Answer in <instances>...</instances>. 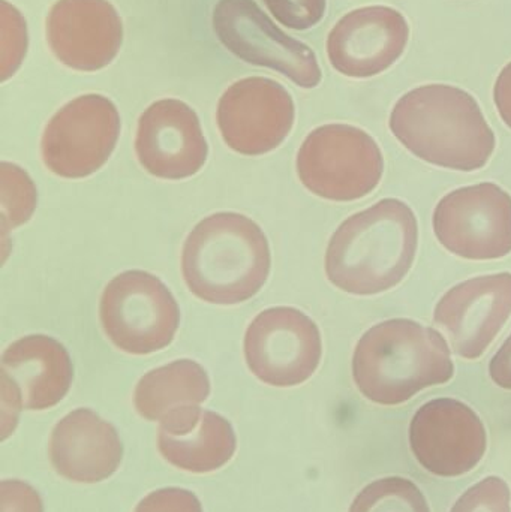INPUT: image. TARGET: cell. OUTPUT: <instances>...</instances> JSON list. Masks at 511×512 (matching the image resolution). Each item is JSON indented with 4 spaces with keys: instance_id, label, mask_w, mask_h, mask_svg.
<instances>
[{
    "instance_id": "1",
    "label": "cell",
    "mask_w": 511,
    "mask_h": 512,
    "mask_svg": "<svg viewBox=\"0 0 511 512\" xmlns=\"http://www.w3.org/2000/svg\"><path fill=\"white\" fill-rule=\"evenodd\" d=\"M396 140L417 158L447 170L486 167L495 134L473 95L447 84H428L405 93L389 120Z\"/></svg>"
},
{
    "instance_id": "2",
    "label": "cell",
    "mask_w": 511,
    "mask_h": 512,
    "mask_svg": "<svg viewBox=\"0 0 511 512\" xmlns=\"http://www.w3.org/2000/svg\"><path fill=\"white\" fill-rule=\"evenodd\" d=\"M419 225L408 204L378 201L342 222L326 252V274L336 288L375 295L398 286L413 267Z\"/></svg>"
},
{
    "instance_id": "3",
    "label": "cell",
    "mask_w": 511,
    "mask_h": 512,
    "mask_svg": "<svg viewBox=\"0 0 511 512\" xmlns=\"http://www.w3.org/2000/svg\"><path fill=\"white\" fill-rule=\"evenodd\" d=\"M453 375L455 364L443 334L411 319L374 325L354 349V382L378 405H401Z\"/></svg>"
},
{
    "instance_id": "4",
    "label": "cell",
    "mask_w": 511,
    "mask_h": 512,
    "mask_svg": "<svg viewBox=\"0 0 511 512\" xmlns=\"http://www.w3.org/2000/svg\"><path fill=\"white\" fill-rule=\"evenodd\" d=\"M270 264L263 230L239 213L209 216L183 245V279L207 303L230 306L254 297L269 277Z\"/></svg>"
},
{
    "instance_id": "5",
    "label": "cell",
    "mask_w": 511,
    "mask_h": 512,
    "mask_svg": "<svg viewBox=\"0 0 511 512\" xmlns=\"http://www.w3.org/2000/svg\"><path fill=\"white\" fill-rule=\"evenodd\" d=\"M297 173L312 194L348 203L378 188L384 173L383 153L363 129L332 123L314 129L303 141Z\"/></svg>"
},
{
    "instance_id": "6",
    "label": "cell",
    "mask_w": 511,
    "mask_h": 512,
    "mask_svg": "<svg viewBox=\"0 0 511 512\" xmlns=\"http://www.w3.org/2000/svg\"><path fill=\"white\" fill-rule=\"evenodd\" d=\"M99 316L108 340L132 355L167 348L180 324L179 306L170 289L141 270L120 273L105 286Z\"/></svg>"
},
{
    "instance_id": "7",
    "label": "cell",
    "mask_w": 511,
    "mask_h": 512,
    "mask_svg": "<svg viewBox=\"0 0 511 512\" xmlns=\"http://www.w3.org/2000/svg\"><path fill=\"white\" fill-rule=\"evenodd\" d=\"M212 23L221 44L243 62L279 72L303 89L323 80L312 48L282 32L255 0H219Z\"/></svg>"
},
{
    "instance_id": "8",
    "label": "cell",
    "mask_w": 511,
    "mask_h": 512,
    "mask_svg": "<svg viewBox=\"0 0 511 512\" xmlns=\"http://www.w3.org/2000/svg\"><path fill=\"white\" fill-rule=\"evenodd\" d=\"M120 135L116 105L102 95L80 96L60 108L42 135L45 167L63 179H84L104 167Z\"/></svg>"
},
{
    "instance_id": "9",
    "label": "cell",
    "mask_w": 511,
    "mask_h": 512,
    "mask_svg": "<svg viewBox=\"0 0 511 512\" xmlns=\"http://www.w3.org/2000/svg\"><path fill=\"white\" fill-rule=\"evenodd\" d=\"M432 224L443 248L461 258L491 261L511 252V197L495 183L450 192Z\"/></svg>"
},
{
    "instance_id": "10",
    "label": "cell",
    "mask_w": 511,
    "mask_h": 512,
    "mask_svg": "<svg viewBox=\"0 0 511 512\" xmlns=\"http://www.w3.org/2000/svg\"><path fill=\"white\" fill-rule=\"evenodd\" d=\"M321 355L317 324L293 307L264 310L246 331V364L272 387H296L308 381L320 366Z\"/></svg>"
},
{
    "instance_id": "11",
    "label": "cell",
    "mask_w": 511,
    "mask_h": 512,
    "mask_svg": "<svg viewBox=\"0 0 511 512\" xmlns=\"http://www.w3.org/2000/svg\"><path fill=\"white\" fill-rule=\"evenodd\" d=\"M219 131L225 144L246 156L264 155L284 143L296 107L282 84L264 77L236 81L219 99Z\"/></svg>"
},
{
    "instance_id": "12",
    "label": "cell",
    "mask_w": 511,
    "mask_h": 512,
    "mask_svg": "<svg viewBox=\"0 0 511 512\" xmlns=\"http://www.w3.org/2000/svg\"><path fill=\"white\" fill-rule=\"evenodd\" d=\"M410 444L417 462L437 477L473 471L486 454L488 435L479 415L456 399H435L411 420Z\"/></svg>"
},
{
    "instance_id": "13",
    "label": "cell",
    "mask_w": 511,
    "mask_h": 512,
    "mask_svg": "<svg viewBox=\"0 0 511 512\" xmlns=\"http://www.w3.org/2000/svg\"><path fill=\"white\" fill-rule=\"evenodd\" d=\"M410 41L407 18L384 5L354 9L327 36L330 65L350 78H371L395 65Z\"/></svg>"
},
{
    "instance_id": "14",
    "label": "cell",
    "mask_w": 511,
    "mask_h": 512,
    "mask_svg": "<svg viewBox=\"0 0 511 512\" xmlns=\"http://www.w3.org/2000/svg\"><path fill=\"white\" fill-rule=\"evenodd\" d=\"M511 316V273L474 277L453 286L435 306L434 322L465 360H477Z\"/></svg>"
},
{
    "instance_id": "15",
    "label": "cell",
    "mask_w": 511,
    "mask_h": 512,
    "mask_svg": "<svg viewBox=\"0 0 511 512\" xmlns=\"http://www.w3.org/2000/svg\"><path fill=\"white\" fill-rule=\"evenodd\" d=\"M135 152L152 176L183 180L203 168L209 149L197 113L179 99H161L138 120Z\"/></svg>"
},
{
    "instance_id": "16",
    "label": "cell",
    "mask_w": 511,
    "mask_h": 512,
    "mask_svg": "<svg viewBox=\"0 0 511 512\" xmlns=\"http://www.w3.org/2000/svg\"><path fill=\"white\" fill-rule=\"evenodd\" d=\"M45 30L56 59L75 71L110 65L123 42L122 20L108 0H57Z\"/></svg>"
},
{
    "instance_id": "17",
    "label": "cell",
    "mask_w": 511,
    "mask_h": 512,
    "mask_svg": "<svg viewBox=\"0 0 511 512\" xmlns=\"http://www.w3.org/2000/svg\"><path fill=\"white\" fill-rule=\"evenodd\" d=\"M50 459L57 474L66 480L99 483L119 469L123 445L110 423L90 409H77L54 427Z\"/></svg>"
},
{
    "instance_id": "18",
    "label": "cell",
    "mask_w": 511,
    "mask_h": 512,
    "mask_svg": "<svg viewBox=\"0 0 511 512\" xmlns=\"http://www.w3.org/2000/svg\"><path fill=\"white\" fill-rule=\"evenodd\" d=\"M236 433L221 415L200 406H185L161 420L158 448L176 468L209 474L227 465L236 453Z\"/></svg>"
},
{
    "instance_id": "19",
    "label": "cell",
    "mask_w": 511,
    "mask_h": 512,
    "mask_svg": "<svg viewBox=\"0 0 511 512\" xmlns=\"http://www.w3.org/2000/svg\"><path fill=\"white\" fill-rule=\"evenodd\" d=\"M2 378L20 394L30 411L53 408L68 394L74 367L68 351L53 337L32 334L12 343L0 361Z\"/></svg>"
},
{
    "instance_id": "20",
    "label": "cell",
    "mask_w": 511,
    "mask_h": 512,
    "mask_svg": "<svg viewBox=\"0 0 511 512\" xmlns=\"http://www.w3.org/2000/svg\"><path fill=\"white\" fill-rule=\"evenodd\" d=\"M210 394L206 370L192 360H177L146 373L134 393L135 408L149 421H161L185 406H200Z\"/></svg>"
},
{
    "instance_id": "21",
    "label": "cell",
    "mask_w": 511,
    "mask_h": 512,
    "mask_svg": "<svg viewBox=\"0 0 511 512\" xmlns=\"http://www.w3.org/2000/svg\"><path fill=\"white\" fill-rule=\"evenodd\" d=\"M350 512H431L422 490L407 478L374 481L354 499Z\"/></svg>"
},
{
    "instance_id": "22",
    "label": "cell",
    "mask_w": 511,
    "mask_h": 512,
    "mask_svg": "<svg viewBox=\"0 0 511 512\" xmlns=\"http://www.w3.org/2000/svg\"><path fill=\"white\" fill-rule=\"evenodd\" d=\"M35 185L26 171L17 165L2 162V228L6 233L26 224L35 212Z\"/></svg>"
},
{
    "instance_id": "23",
    "label": "cell",
    "mask_w": 511,
    "mask_h": 512,
    "mask_svg": "<svg viewBox=\"0 0 511 512\" xmlns=\"http://www.w3.org/2000/svg\"><path fill=\"white\" fill-rule=\"evenodd\" d=\"M510 502L506 481L488 477L468 489L450 512H511Z\"/></svg>"
},
{
    "instance_id": "24",
    "label": "cell",
    "mask_w": 511,
    "mask_h": 512,
    "mask_svg": "<svg viewBox=\"0 0 511 512\" xmlns=\"http://www.w3.org/2000/svg\"><path fill=\"white\" fill-rule=\"evenodd\" d=\"M27 50L26 21L17 8L2 0V80H8Z\"/></svg>"
},
{
    "instance_id": "25",
    "label": "cell",
    "mask_w": 511,
    "mask_h": 512,
    "mask_svg": "<svg viewBox=\"0 0 511 512\" xmlns=\"http://www.w3.org/2000/svg\"><path fill=\"white\" fill-rule=\"evenodd\" d=\"M279 23L288 29L308 30L326 14L327 0H263Z\"/></svg>"
},
{
    "instance_id": "26",
    "label": "cell",
    "mask_w": 511,
    "mask_h": 512,
    "mask_svg": "<svg viewBox=\"0 0 511 512\" xmlns=\"http://www.w3.org/2000/svg\"><path fill=\"white\" fill-rule=\"evenodd\" d=\"M135 512H203L194 493L183 489H161L150 493Z\"/></svg>"
},
{
    "instance_id": "27",
    "label": "cell",
    "mask_w": 511,
    "mask_h": 512,
    "mask_svg": "<svg viewBox=\"0 0 511 512\" xmlns=\"http://www.w3.org/2000/svg\"><path fill=\"white\" fill-rule=\"evenodd\" d=\"M0 512H44V508L29 484L9 480L0 483Z\"/></svg>"
},
{
    "instance_id": "28",
    "label": "cell",
    "mask_w": 511,
    "mask_h": 512,
    "mask_svg": "<svg viewBox=\"0 0 511 512\" xmlns=\"http://www.w3.org/2000/svg\"><path fill=\"white\" fill-rule=\"evenodd\" d=\"M489 375L498 387L511 390V334L489 363Z\"/></svg>"
},
{
    "instance_id": "29",
    "label": "cell",
    "mask_w": 511,
    "mask_h": 512,
    "mask_svg": "<svg viewBox=\"0 0 511 512\" xmlns=\"http://www.w3.org/2000/svg\"><path fill=\"white\" fill-rule=\"evenodd\" d=\"M494 101L501 119L511 129V62L498 75L494 87Z\"/></svg>"
}]
</instances>
